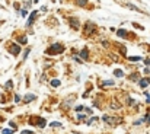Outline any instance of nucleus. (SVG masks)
I'll return each mask as SVG.
<instances>
[{
    "label": "nucleus",
    "mask_w": 150,
    "mask_h": 134,
    "mask_svg": "<svg viewBox=\"0 0 150 134\" xmlns=\"http://www.w3.org/2000/svg\"><path fill=\"white\" fill-rule=\"evenodd\" d=\"M119 51H121L124 56H125V53H127V50H125V47H124V45H119Z\"/></svg>",
    "instance_id": "21"
},
{
    "label": "nucleus",
    "mask_w": 150,
    "mask_h": 134,
    "mask_svg": "<svg viewBox=\"0 0 150 134\" xmlns=\"http://www.w3.org/2000/svg\"><path fill=\"white\" fill-rule=\"evenodd\" d=\"M9 53H10V54H13V56H18V54L21 53V47H19L18 44H12V45H10V48H9Z\"/></svg>",
    "instance_id": "4"
},
{
    "label": "nucleus",
    "mask_w": 150,
    "mask_h": 134,
    "mask_svg": "<svg viewBox=\"0 0 150 134\" xmlns=\"http://www.w3.org/2000/svg\"><path fill=\"white\" fill-rule=\"evenodd\" d=\"M147 121H149V122H150V115H149V117H147Z\"/></svg>",
    "instance_id": "33"
},
{
    "label": "nucleus",
    "mask_w": 150,
    "mask_h": 134,
    "mask_svg": "<svg viewBox=\"0 0 150 134\" xmlns=\"http://www.w3.org/2000/svg\"><path fill=\"white\" fill-rule=\"evenodd\" d=\"M0 119H2V118H0Z\"/></svg>",
    "instance_id": "34"
},
{
    "label": "nucleus",
    "mask_w": 150,
    "mask_h": 134,
    "mask_svg": "<svg viewBox=\"0 0 150 134\" xmlns=\"http://www.w3.org/2000/svg\"><path fill=\"white\" fill-rule=\"evenodd\" d=\"M70 24H72V26H73L74 29H79V21H77L76 18H72V19H70Z\"/></svg>",
    "instance_id": "7"
},
{
    "label": "nucleus",
    "mask_w": 150,
    "mask_h": 134,
    "mask_svg": "<svg viewBox=\"0 0 150 134\" xmlns=\"http://www.w3.org/2000/svg\"><path fill=\"white\" fill-rule=\"evenodd\" d=\"M21 101V98H19V95H15V102H19Z\"/></svg>",
    "instance_id": "30"
},
{
    "label": "nucleus",
    "mask_w": 150,
    "mask_h": 134,
    "mask_svg": "<svg viewBox=\"0 0 150 134\" xmlns=\"http://www.w3.org/2000/svg\"><path fill=\"white\" fill-rule=\"evenodd\" d=\"M76 3H77L79 6H86V3H88V0H76Z\"/></svg>",
    "instance_id": "17"
},
{
    "label": "nucleus",
    "mask_w": 150,
    "mask_h": 134,
    "mask_svg": "<svg viewBox=\"0 0 150 134\" xmlns=\"http://www.w3.org/2000/svg\"><path fill=\"white\" fill-rule=\"evenodd\" d=\"M3 131V134H13L16 130H13V128H6V130H2Z\"/></svg>",
    "instance_id": "16"
},
{
    "label": "nucleus",
    "mask_w": 150,
    "mask_h": 134,
    "mask_svg": "<svg viewBox=\"0 0 150 134\" xmlns=\"http://www.w3.org/2000/svg\"><path fill=\"white\" fill-rule=\"evenodd\" d=\"M149 83H150V82H149V79H141V80H138V85H140V87H146Z\"/></svg>",
    "instance_id": "9"
},
{
    "label": "nucleus",
    "mask_w": 150,
    "mask_h": 134,
    "mask_svg": "<svg viewBox=\"0 0 150 134\" xmlns=\"http://www.w3.org/2000/svg\"><path fill=\"white\" fill-rule=\"evenodd\" d=\"M96 121H98V118H96V117H92V119H89V121H88V124H95Z\"/></svg>",
    "instance_id": "20"
},
{
    "label": "nucleus",
    "mask_w": 150,
    "mask_h": 134,
    "mask_svg": "<svg viewBox=\"0 0 150 134\" xmlns=\"http://www.w3.org/2000/svg\"><path fill=\"white\" fill-rule=\"evenodd\" d=\"M37 16H38V10L32 12V13L29 15V18H28V22H26V25H28V26H31V25L34 24V21L37 19Z\"/></svg>",
    "instance_id": "5"
},
{
    "label": "nucleus",
    "mask_w": 150,
    "mask_h": 134,
    "mask_svg": "<svg viewBox=\"0 0 150 134\" xmlns=\"http://www.w3.org/2000/svg\"><path fill=\"white\" fill-rule=\"evenodd\" d=\"M77 118H79L80 121H83V119H86V115H82V114H79V115H77Z\"/></svg>",
    "instance_id": "26"
},
{
    "label": "nucleus",
    "mask_w": 150,
    "mask_h": 134,
    "mask_svg": "<svg viewBox=\"0 0 150 134\" xmlns=\"http://www.w3.org/2000/svg\"><path fill=\"white\" fill-rule=\"evenodd\" d=\"M102 85H103V86H112V85H114V82H112V80H105Z\"/></svg>",
    "instance_id": "18"
},
{
    "label": "nucleus",
    "mask_w": 150,
    "mask_h": 134,
    "mask_svg": "<svg viewBox=\"0 0 150 134\" xmlns=\"http://www.w3.org/2000/svg\"><path fill=\"white\" fill-rule=\"evenodd\" d=\"M10 127H12V128H15V130L18 128V125H16V124H15L13 121H10Z\"/></svg>",
    "instance_id": "28"
},
{
    "label": "nucleus",
    "mask_w": 150,
    "mask_h": 134,
    "mask_svg": "<svg viewBox=\"0 0 150 134\" xmlns=\"http://www.w3.org/2000/svg\"><path fill=\"white\" fill-rule=\"evenodd\" d=\"M12 83H13V82H12V80H9V82L6 83V87H8V89H10V87H12Z\"/></svg>",
    "instance_id": "27"
},
{
    "label": "nucleus",
    "mask_w": 150,
    "mask_h": 134,
    "mask_svg": "<svg viewBox=\"0 0 150 134\" xmlns=\"http://www.w3.org/2000/svg\"><path fill=\"white\" fill-rule=\"evenodd\" d=\"M114 74H115L117 77H124V72H122L121 69H117V70L114 72Z\"/></svg>",
    "instance_id": "11"
},
{
    "label": "nucleus",
    "mask_w": 150,
    "mask_h": 134,
    "mask_svg": "<svg viewBox=\"0 0 150 134\" xmlns=\"http://www.w3.org/2000/svg\"><path fill=\"white\" fill-rule=\"evenodd\" d=\"M130 61H133V63H135V61H140V60H143L141 57H138V56H133V57H130L128 58Z\"/></svg>",
    "instance_id": "13"
},
{
    "label": "nucleus",
    "mask_w": 150,
    "mask_h": 134,
    "mask_svg": "<svg viewBox=\"0 0 150 134\" xmlns=\"http://www.w3.org/2000/svg\"><path fill=\"white\" fill-rule=\"evenodd\" d=\"M125 6H127V8H130L131 10H137V12H141V10H140V9H138L137 6H134V5H130V3H127Z\"/></svg>",
    "instance_id": "15"
},
{
    "label": "nucleus",
    "mask_w": 150,
    "mask_h": 134,
    "mask_svg": "<svg viewBox=\"0 0 150 134\" xmlns=\"http://www.w3.org/2000/svg\"><path fill=\"white\" fill-rule=\"evenodd\" d=\"M26 41H28V40H26L25 37H21V38H19V42H22V44H26Z\"/></svg>",
    "instance_id": "22"
},
{
    "label": "nucleus",
    "mask_w": 150,
    "mask_h": 134,
    "mask_svg": "<svg viewBox=\"0 0 150 134\" xmlns=\"http://www.w3.org/2000/svg\"><path fill=\"white\" fill-rule=\"evenodd\" d=\"M21 15H22V16L25 18V16L28 15V12H26V9H22V10H21Z\"/></svg>",
    "instance_id": "25"
},
{
    "label": "nucleus",
    "mask_w": 150,
    "mask_h": 134,
    "mask_svg": "<svg viewBox=\"0 0 150 134\" xmlns=\"http://www.w3.org/2000/svg\"><path fill=\"white\" fill-rule=\"evenodd\" d=\"M64 51V47L61 45V44H58V42H56V44H53L47 51H45V54H50V56H54V54H60V53H63Z\"/></svg>",
    "instance_id": "1"
},
{
    "label": "nucleus",
    "mask_w": 150,
    "mask_h": 134,
    "mask_svg": "<svg viewBox=\"0 0 150 134\" xmlns=\"http://www.w3.org/2000/svg\"><path fill=\"white\" fill-rule=\"evenodd\" d=\"M37 99V96L34 95V93H28V95H25V98H24V101L28 103V102H32V101H35Z\"/></svg>",
    "instance_id": "6"
},
{
    "label": "nucleus",
    "mask_w": 150,
    "mask_h": 134,
    "mask_svg": "<svg viewBox=\"0 0 150 134\" xmlns=\"http://www.w3.org/2000/svg\"><path fill=\"white\" fill-rule=\"evenodd\" d=\"M102 119H103L106 124H111L112 127H115V125H118V124L121 122V119H119V118H117V117H109V115H103V117H102Z\"/></svg>",
    "instance_id": "3"
},
{
    "label": "nucleus",
    "mask_w": 150,
    "mask_h": 134,
    "mask_svg": "<svg viewBox=\"0 0 150 134\" xmlns=\"http://www.w3.org/2000/svg\"><path fill=\"white\" fill-rule=\"evenodd\" d=\"M82 109H83V106H82V105H79V106H76V111H77V112H80Z\"/></svg>",
    "instance_id": "29"
},
{
    "label": "nucleus",
    "mask_w": 150,
    "mask_h": 134,
    "mask_svg": "<svg viewBox=\"0 0 150 134\" xmlns=\"http://www.w3.org/2000/svg\"><path fill=\"white\" fill-rule=\"evenodd\" d=\"M45 124H47V122H45V119H44V118H40V119H38V125H40V128H44V127H45Z\"/></svg>",
    "instance_id": "14"
},
{
    "label": "nucleus",
    "mask_w": 150,
    "mask_h": 134,
    "mask_svg": "<svg viewBox=\"0 0 150 134\" xmlns=\"http://www.w3.org/2000/svg\"><path fill=\"white\" fill-rule=\"evenodd\" d=\"M50 127H60V128H63V125H61L60 122H51V124H50Z\"/></svg>",
    "instance_id": "19"
},
{
    "label": "nucleus",
    "mask_w": 150,
    "mask_h": 134,
    "mask_svg": "<svg viewBox=\"0 0 150 134\" xmlns=\"http://www.w3.org/2000/svg\"><path fill=\"white\" fill-rule=\"evenodd\" d=\"M50 83H51V86H53V87H58V86L61 85V82H60V80H57V79H54V80H51Z\"/></svg>",
    "instance_id": "12"
},
{
    "label": "nucleus",
    "mask_w": 150,
    "mask_h": 134,
    "mask_svg": "<svg viewBox=\"0 0 150 134\" xmlns=\"http://www.w3.org/2000/svg\"><path fill=\"white\" fill-rule=\"evenodd\" d=\"M130 80H138V74H133V76H130Z\"/></svg>",
    "instance_id": "23"
},
{
    "label": "nucleus",
    "mask_w": 150,
    "mask_h": 134,
    "mask_svg": "<svg viewBox=\"0 0 150 134\" xmlns=\"http://www.w3.org/2000/svg\"><path fill=\"white\" fill-rule=\"evenodd\" d=\"M111 108H112V109H118V108H119V105H118L117 102H112V106H111Z\"/></svg>",
    "instance_id": "24"
},
{
    "label": "nucleus",
    "mask_w": 150,
    "mask_h": 134,
    "mask_svg": "<svg viewBox=\"0 0 150 134\" xmlns=\"http://www.w3.org/2000/svg\"><path fill=\"white\" fill-rule=\"evenodd\" d=\"M21 134H32V131H22Z\"/></svg>",
    "instance_id": "32"
},
{
    "label": "nucleus",
    "mask_w": 150,
    "mask_h": 134,
    "mask_svg": "<svg viewBox=\"0 0 150 134\" xmlns=\"http://www.w3.org/2000/svg\"><path fill=\"white\" fill-rule=\"evenodd\" d=\"M80 57H82L83 60H88V58H89V51H88L86 48L82 50V51H80Z\"/></svg>",
    "instance_id": "8"
},
{
    "label": "nucleus",
    "mask_w": 150,
    "mask_h": 134,
    "mask_svg": "<svg viewBox=\"0 0 150 134\" xmlns=\"http://www.w3.org/2000/svg\"><path fill=\"white\" fill-rule=\"evenodd\" d=\"M144 63H146V66H150V58H146Z\"/></svg>",
    "instance_id": "31"
},
{
    "label": "nucleus",
    "mask_w": 150,
    "mask_h": 134,
    "mask_svg": "<svg viewBox=\"0 0 150 134\" xmlns=\"http://www.w3.org/2000/svg\"><path fill=\"white\" fill-rule=\"evenodd\" d=\"M96 31V25L93 24V22H88L86 25H85V29H83V34L86 35V37H90L93 32Z\"/></svg>",
    "instance_id": "2"
},
{
    "label": "nucleus",
    "mask_w": 150,
    "mask_h": 134,
    "mask_svg": "<svg viewBox=\"0 0 150 134\" xmlns=\"http://www.w3.org/2000/svg\"><path fill=\"white\" fill-rule=\"evenodd\" d=\"M127 34H128V32H127L125 29H118V31H117V35H118V37H121V38H125V35H127Z\"/></svg>",
    "instance_id": "10"
}]
</instances>
